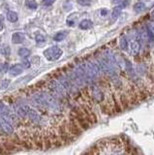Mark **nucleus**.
Returning <instances> with one entry per match:
<instances>
[{
	"instance_id": "nucleus-24",
	"label": "nucleus",
	"mask_w": 154,
	"mask_h": 155,
	"mask_svg": "<svg viewBox=\"0 0 154 155\" xmlns=\"http://www.w3.org/2000/svg\"><path fill=\"white\" fill-rule=\"evenodd\" d=\"M108 14V10H105V9H103V10H101V15L102 16H105Z\"/></svg>"
},
{
	"instance_id": "nucleus-1",
	"label": "nucleus",
	"mask_w": 154,
	"mask_h": 155,
	"mask_svg": "<svg viewBox=\"0 0 154 155\" xmlns=\"http://www.w3.org/2000/svg\"><path fill=\"white\" fill-rule=\"evenodd\" d=\"M62 54H63V50L57 46H52L44 50V56L49 61H55V60L60 58Z\"/></svg>"
},
{
	"instance_id": "nucleus-2",
	"label": "nucleus",
	"mask_w": 154,
	"mask_h": 155,
	"mask_svg": "<svg viewBox=\"0 0 154 155\" xmlns=\"http://www.w3.org/2000/svg\"><path fill=\"white\" fill-rule=\"evenodd\" d=\"M26 117H28V119H29L33 124H39L41 122V120H42V116H41L38 110H36L35 109H32V108H30V107L27 108Z\"/></svg>"
},
{
	"instance_id": "nucleus-10",
	"label": "nucleus",
	"mask_w": 154,
	"mask_h": 155,
	"mask_svg": "<svg viewBox=\"0 0 154 155\" xmlns=\"http://www.w3.org/2000/svg\"><path fill=\"white\" fill-rule=\"evenodd\" d=\"M7 20L10 21V23H17L18 20V16L16 12L10 11L7 14Z\"/></svg>"
},
{
	"instance_id": "nucleus-21",
	"label": "nucleus",
	"mask_w": 154,
	"mask_h": 155,
	"mask_svg": "<svg viewBox=\"0 0 154 155\" xmlns=\"http://www.w3.org/2000/svg\"><path fill=\"white\" fill-rule=\"evenodd\" d=\"M35 41L37 43H43V42H45V38H44L42 35H37L35 38Z\"/></svg>"
},
{
	"instance_id": "nucleus-18",
	"label": "nucleus",
	"mask_w": 154,
	"mask_h": 155,
	"mask_svg": "<svg viewBox=\"0 0 154 155\" xmlns=\"http://www.w3.org/2000/svg\"><path fill=\"white\" fill-rule=\"evenodd\" d=\"M0 52L2 53L3 55H10V48L9 47H4V48H2L1 50H0Z\"/></svg>"
},
{
	"instance_id": "nucleus-5",
	"label": "nucleus",
	"mask_w": 154,
	"mask_h": 155,
	"mask_svg": "<svg viewBox=\"0 0 154 155\" xmlns=\"http://www.w3.org/2000/svg\"><path fill=\"white\" fill-rule=\"evenodd\" d=\"M23 67L21 64H16L14 66H12V67L9 69V74L11 76H13V77H16V76H18L20 75L21 73L23 72Z\"/></svg>"
},
{
	"instance_id": "nucleus-22",
	"label": "nucleus",
	"mask_w": 154,
	"mask_h": 155,
	"mask_svg": "<svg viewBox=\"0 0 154 155\" xmlns=\"http://www.w3.org/2000/svg\"><path fill=\"white\" fill-rule=\"evenodd\" d=\"M20 64L23 65V67L24 69H28L30 67V62L29 61H23V62H21Z\"/></svg>"
},
{
	"instance_id": "nucleus-13",
	"label": "nucleus",
	"mask_w": 154,
	"mask_h": 155,
	"mask_svg": "<svg viewBox=\"0 0 154 155\" xmlns=\"http://www.w3.org/2000/svg\"><path fill=\"white\" fill-rule=\"evenodd\" d=\"M144 9H146V4H144L143 2H137L136 4L134 5V10L137 13L143 12Z\"/></svg>"
},
{
	"instance_id": "nucleus-14",
	"label": "nucleus",
	"mask_w": 154,
	"mask_h": 155,
	"mask_svg": "<svg viewBox=\"0 0 154 155\" xmlns=\"http://www.w3.org/2000/svg\"><path fill=\"white\" fill-rule=\"evenodd\" d=\"M25 4L26 6L31 10H35L38 7V4H37L36 0H25Z\"/></svg>"
},
{
	"instance_id": "nucleus-23",
	"label": "nucleus",
	"mask_w": 154,
	"mask_h": 155,
	"mask_svg": "<svg viewBox=\"0 0 154 155\" xmlns=\"http://www.w3.org/2000/svg\"><path fill=\"white\" fill-rule=\"evenodd\" d=\"M3 29V18L0 17V30Z\"/></svg>"
},
{
	"instance_id": "nucleus-8",
	"label": "nucleus",
	"mask_w": 154,
	"mask_h": 155,
	"mask_svg": "<svg viewBox=\"0 0 154 155\" xmlns=\"http://www.w3.org/2000/svg\"><path fill=\"white\" fill-rule=\"evenodd\" d=\"M93 26V23L90 20H83L81 21L80 23H78V27L83 30H87L90 29L91 27Z\"/></svg>"
},
{
	"instance_id": "nucleus-4",
	"label": "nucleus",
	"mask_w": 154,
	"mask_h": 155,
	"mask_svg": "<svg viewBox=\"0 0 154 155\" xmlns=\"http://www.w3.org/2000/svg\"><path fill=\"white\" fill-rule=\"evenodd\" d=\"M0 122H1V126H2V129L3 131H4L6 134H13L14 133V128L13 126L10 122L8 121V120H6L5 118H1L0 119Z\"/></svg>"
},
{
	"instance_id": "nucleus-20",
	"label": "nucleus",
	"mask_w": 154,
	"mask_h": 155,
	"mask_svg": "<svg viewBox=\"0 0 154 155\" xmlns=\"http://www.w3.org/2000/svg\"><path fill=\"white\" fill-rule=\"evenodd\" d=\"M55 0H43V4L45 6H52Z\"/></svg>"
},
{
	"instance_id": "nucleus-16",
	"label": "nucleus",
	"mask_w": 154,
	"mask_h": 155,
	"mask_svg": "<svg viewBox=\"0 0 154 155\" xmlns=\"http://www.w3.org/2000/svg\"><path fill=\"white\" fill-rule=\"evenodd\" d=\"M9 71V64L8 63H0V73H6Z\"/></svg>"
},
{
	"instance_id": "nucleus-17",
	"label": "nucleus",
	"mask_w": 154,
	"mask_h": 155,
	"mask_svg": "<svg viewBox=\"0 0 154 155\" xmlns=\"http://www.w3.org/2000/svg\"><path fill=\"white\" fill-rule=\"evenodd\" d=\"M9 84H10V81L9 80L1 81H0V89H5V88H7L9 86Z\"/></svg>"
},
{
	"instance_id": "nucleus-6",
	"label": "nucleus",
	"mask_w": 154,
	"mask_h": 155,
	"mask_svg": "<svg viewBox=\"0 0 154 155\" xmlns=\"http://www.w3.org/2000/svg\"><path fill=\"white\" fill-rule=\"evenodd\" d=\"M24 40H25V36H24L23 33L15 32L12 35V42L14 44H21L24 42Z\"/></svg>"
},
{
	"instance_id": "nucleus-7",
	"label": "nucleus",
	"mask_w": 154,
	"mask_h": 155,
	"mask_svg": "<svg viewBox=\"0 0 154 155\" xmlns=\"http://www.w3.org/2000/svg\"><path fill=\"white\" fill-rule=\"evenodd\" d=\"M140 44L139 42H137V41H133V42L131 43L130 45V53L131 55H137L138 53L140 52Z\"/></svg>"
},
{
	"instance_id": "nucleus-15",
	"label": "nucleus",
	"mask_w": 154,
	"mask_h": 155,
	"mask_svg": "<svg viewBox=\"0 0 154 155\" xmlns=\"http://www.w3.org/2000/svg\"><path fill=\"white\" fill-rule=\"evenodd\" d=\"M119 45H120V49L122 50H126L128 49V42H127L126 38L121 37L120 40H119Z\"/></svg>"
},
{
	"instance_id": "nucleus-26",
	"label": "nucleus",
	"mask_w": 154,
	"mask_h": 155,
	"mask_svg": "<svg viewBox=\"0 0 154 155\" xmlns=\"http://www.w3.org/2000/svg\"><path fill=\"white\" fill-rule=\"evenodd\" d=\"M121 1H122V0H112V2H116V3H119Z\"/></svg>"
},
{
	"instance_id": "nucleus-9",
	"label": "nucleus",
	"mask_w": 154,
	"mask_h": 155,
	"mask_svg": "<svg viewBox=\"0 0 154 155\" xmlns=\"http://www.w3.org/2000/svg\"><path fill=\"white\" fill-rule=\"evenodd\" d=\"M18 53L21 58H27L30 56L31 52H30V50H28L26 48H20V50H18Z\"/></svg>"
},
{
	"instance_id": "nucleus-12",
	"label": "nucleus",
	"mask_w": 154,
	"mask_h": 155,
	"mask_svg": "<svg viewBox=\"0 0 154 155\" xmlns=\"http://www.w3.org/2000/svg\"><path fill=\"white\" fill-rule=\"evenodd\" d=\"M122 6L121 5H118L116 6V7L114 8V10H112V20H115V18H117L119 17V15H120V13L122 11Z\"/></svg>"
},
{
	"instance_id": "nucleus-11",
	"label": "nucleus",
	"mask_w": 154,
	"mask_h": 155,
	"mask_svg": "<svg viewBox=\"0 0 154 155\" xmlns=\"http://www.w3.org/2000/svg\"><path fill=\"white\" fill-rule=\"evenodd\" d=\"M66 36H67V32L66 31H60V32L56 33L54 36H53V40L56 41V42H61L63 41Z\"/></svg>"
},
{
	"instance_id": "nucleus-3",
	"label": "nucleus",
	"mask_w": 154,
	"mask_h": 155,
	"mask_svg": "<svg viewBox=\"0 0 154 155\" xmlns=\"http://www.w3.org/2000/svg\"><path fill=\"white\" fill-rule=\"evenodd\" d=\"M91 96L96 102H102L104 100V94L101 91V89L96 86L92 87V91H91Z\"/></svg>"
},
{
	"instance_id": "nucleus-25",
	"label": "nucleus",
	"mask_w": 154,
	"mask_h": 155,
	"mask_svg": "<svg viewBox=\"0 0 154 155\" xmlns=\"http://www.w3.org/2000/svg\"><path fill=\"white\" fill-rule=\"evenodd\" d=\"M2 133H4V131H3L2 126H1V122H0V134H2Z\"/></svg>"
},
{
	"instance_id": "nucleus-19",
	"label": "nucleus",
	"mask_w": 154,
	"mask_h": 155,
	"mask_svg": "<svg viewBox=\"0 0 154 155\" xmlns=\"http://www.w3.org/2000/svg\"><path fill=\"white\" fill-rule=\"evenodd\" d=\"M80 5L83 6H89L91 4V0H77Z\"/></svg>"
}]
</instances>
